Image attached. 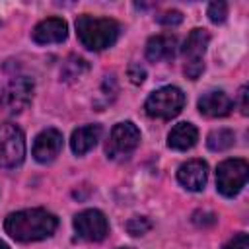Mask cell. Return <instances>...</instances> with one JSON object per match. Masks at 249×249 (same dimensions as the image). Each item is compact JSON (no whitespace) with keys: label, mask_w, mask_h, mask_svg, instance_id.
Returning <instances> with one entry per match:
<instances>
[{"label":"cell","mask_w":249,"mask_h":249,"mask_svg":"<svg viewBox=\"0 0 249 249\" xmlns=\"http://www.w3.org/2000/svg\"><path fill=\"white\" fill-rule=\"evenodd\" d=\"M101 124H84V126H78L74 132H72V138H70V148L76 156H84L88 154L101 138Z\"/></svg>","instance_id":"13"},{"label":"cell","mask_w":249,"mask_h":249,"mask_svg":"<svg viewBox=\"0 0 249 249\" xmlns=\"http://www.w3.org/2000/svg\"><path fill=\"white\" fill-rule=\"evenodd\" d=\"M208 18H210V21L212 23H222V21H226V18H228V4L226 2H222V0H218V2H212L210 6H208Z\"/></svg>","instance_id":"19"},{"label":"cell","mask_w":249,"mask_h":249,"mask_svg":"<svg viewBox=\"0 0 249 249\" xmlns=\"http://www.w3.org/2000/svg\"><path fill=\"white\" fill-rule=\"evenodd\" d=\"M235 142V134L230 130V128H218V130H212L206 138V146L212 150V152H224L228 148H231Z\"/></svg>","instance_id":"17"},{"label":"cell","mask_w":249,"mask_h":249,"mask_svg":"<svg viewBox=\"0 0 249 249\" xmlns=\"http://www.w3.org/2000/svg\"><path fill=\"white\" fill-rule=\"evenodd\" d=\"M31 37L35 43L39 45H49V43H62L68 37V25L64 19L60 18H47L43 21H39L33 31Z\"/></svg>","instance_id":"12"},{"label":"cell","mask_w":249,"mask_h":249,"mask_svg":"<svg viewBox=\"0 0 249 249\" xmlns=\"http://www.w3.org/2000/svg\"><path fill=\"white\" fill-rule=\"evenodd\" d=\"M60 150H62V134L56 128H45L43 132L37 134L31 152L39 163H49L60 154Z\"/></svg>","instance_id":"10"},{"label":"cell","mask_w":249,"mask_h":249,"mask_svg":"<svg viewBox=\"0 0 249 249\" xmlns=\"http://www.w3.org/2000/svg\"><path fill=\"white\" fill-rule=\"evenodd\" d=\"M138 144H140L138 126L130 121H124V123H117L111 128L105 152H107V158L111 160H126L136 150Z\"/></svg>","instance_id":"5"},{"label":"cell","mask_w":249,"mask_h":249,"mask_svg":"<svg viewBox=\"0 0 249 249\" xmlns=\"http://www.w3.org/2000/svg\"><path fill=\"white\" fill-rule=\"evenodd\" d=\"M185 107V93L175 86H163L148 95L144 109L154 119H173Z\"/></svg>","instance_id":"3"},{"label":"cell","mask_w":249,"mask_h":249,"mask_svg":"<svg viewBox=\"0 0 249 249\" xmlns=\"http://www.w3.org/2000/svg\"><path fill=\"white\" fill-rule=\"evenodd\" d=\"M0 249H10V247H8V245H6V243L0 239Z\"/></svg>","instance_id":"24"},{"label":"cell","mask_w":249,"mask_h":249,"mask_svg":"<svg viewBox=\"0 0 249 249\" xmlns=\"http://www.w3.org/2000/svg\"><path fill=\"white\" fill-rule=\"evenodd\" d=\"M177 51V39L173 35H156L146 45V58L160 62L163 58H173Z\"/></svg>","instance_id":"16"},{"label":"cell","mask_w":249,"mask_h":249,"mask_svg":"<svg viewBox=\"0 0 249 249\" xmlns=\"http://www.w3.org/2000/svg\"><path fill=\"white\" fill-rule=\"evenodd\" d=\"M249 247V237H247V233H237V235H233L226 245H224V249H247Z\"/></svg>","instance_id":"21"},{"label":"cell","mask_w":249,"mask_h":249,"mask_svg":"<svg viewBox=\"0 0 249 249\" xmlns=\"http://www.w3.org/2000/svg\"><path fill=\"white\" fill-rule=\"evenodd\" d=\"M150 228H152V222L144 216H136V218H130L126 222V231L130 235H144L150 231Z\"/></svg>","instance_id":"18"},{"label":"cell","mask_w":249,"mask_h":249,"mask_svg":"<svg viewBox=\"0 0 249 249\" xmlns=\"http://www.w3.org/2000/svg\"><path fill=\"white\" fill-rule=\"evenodd\" d=\"M208 179V165L204 160H189L185 163H181V167L177 169V181L187 189V191H202Z\"/></svg>","instance_id":"11"},{"label":"cell","mask_w":249,"mask_h":249,"mask_svg":"<svg viewBox=\"0 0 249 249\" xmlns=\"http://www.w3.org/2000/svg\"><path fill=\"white\" fill-rule=\"evenodd\" d=\"M198 140V130L193 123H177L167 134V146L179 152L191 150Z\"/></svg>","instance_id":"15"},{"label":"cell","mask_w":249,"mask_h":249,"mask_svg":"<svg viewBox=\"0 0 249 249\" xmlns=\"http://www.w3.org/2000/svg\"><path fill=\"white\" fill-rule=\"evenodd\" d=\"M239 105H241V113H243V115H247L249 105H247V88H245V86L239 89Z\"/></svg>","instance_id":"23"},{"label":"cell","mask_w":249,"mask_h":249,"mask_svg":"<svg viewBox=\"0 0 249 249\" xmlns=\"http://www.w3.org/2000/svg\"><path fill=\"white\" fill-rule=\"evenodd\" d=\"M58 228V218L43 208H27L12 212L4 220L6 233L16 241H39L47 239Z\"/></svg>","instance_id":"1"},{"label":"cell","mask_w":249,"mask_h":249,"mask_svg":"<svg viewBox=\"0 0 249 249\" xmlns=\"http://www.w3.org/2000/svg\"><path fill=\"white\" fill-rule=\"evenodd\" d=\"M31 97H33V80L29 76H14L2 89L0 103L8 113L16 115L27 109Z\"/></svg>","instance_id":"8"},{"label":"cell","mask_w":249,"mask_h":249,"mask_svg":"<svg viewBox=\"0 0 249 249\" xmlns=\"http://www.w3.org/2000/svg\"><path fill=\"white\" fill-rule=\"evenodd\" d=\"M25 158V138L19 126L0 123V167H18Z\"/></svg>","instance_id":"6"},{"label":"cell","mask_w":249,"mask_h":249,"mask_svg":"<svg viewBox=\"0 0 249 249\" xmlns=\"http://www.w3.org/2000/svg\"><path fill=\"white\" fill-rule=\"evenodd\" d=\"M249 165L245 160L230 158L222 161L216 169V187L224 196H235L247 183Z\"/></svg>","instance_id":"4"},{"label":"cell","mask_w":249,"mask_h":249,"mask_svg":"<svg viewBox=\"0 0 249 249\" xmlns=\"http://www.w3.org/2000/svg\"><path fill=\"white\" fill-rule=\"evenodd\" d=\"M233 109V101L224 91H208L198 99V111L206 117H226Z\"/></svg>","instance_id":"14"},{"label":"cell","mask_w":249,"mask_h":249,"mask_svg":"<svg viewBox=\"0 0 249 249\" xmlns=\"http://www.w3.org/2000/svg\"><path fill=\"white\" fill-rule=\"evenodd\" d=\"M74 230L86 241H101L109 233V222L101 210L89 208L74 216Z\"/></svg>","instance_id":"9"},{"label":"cell","mask_w":249,"mask_h":249,"mask_svg":"<svg viewBox=\"0 0 249 249\" xmlns=\"http://www.w3.org/2000/svg\"><path fill=\"white\" fill-rule=\"evenodd\" d=\"M210 43V33L206 29H193L183 45V54H185V76L189 80H196L202 70H204V51Z\"/></svg>","instance_id":"7"},{"label":"cell","mask_w":249,"mask_h":249,"mask_svg":"<svg viewBox=\"0 0 249 249\" xmlns=\"http://www.w3.org/2000/svg\"><path fill=\"white\" fill-rule=\"evenodd\" d=\"M76 33L86 49L103 51L115 45L121 33V25L111 18H93L84 14L76 19Z\"/></svg>","instance_id":"2"},{"label":"cell","mask_w":249,"mask_h":249,"mask_svg":"<svg viewBox=\"0 0 249 249\" xmlns=\"http://www.w3.org/2000/svg\"><path fill=\"white\" fill-rule=\"evenodd\" d=\"M121 249H132V247H121Z\"/></svg>","instance_id":"25"},{"label":"cell","mask_w":249,"mask_h":249,"mask_svg":"<svg viewBox=\"0 0 249 249\" xmlns=\"http://www.w3.org/2000/svg\"><path fill=\"white\" fill-rule=\"evenodd\" d=\"M158 21L161 25H179L183 21V14L179 10H169V12H163L161 16H158Z\"/></svg>","instance_id":"20"},{"label":"cell","mask_w":249,"mask_h":249,"mask_svg":"<svg viewBox=\"0 0 249 249\" xmlns=\"http://www.w3.org/2000/svg\"><path fill=\"white\" fill-rule=\"evenodd\" d=\"M128 78H130L132 84H142V82L146 80V70H144V66H140L138 62L130 64V66H128Z\"/></svg>","instance_id":"22"}]
</instances>
